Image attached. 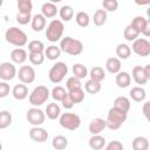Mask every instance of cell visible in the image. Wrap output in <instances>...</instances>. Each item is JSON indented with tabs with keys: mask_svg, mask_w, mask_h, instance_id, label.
Segmentation results:
<instances>
[{
	"mask_svg": "<svg viewBox=\"0 0 150 150\" xmlns=\"http://www.w3.org/2000/svg\"><path fill=\"white\" fill-rule=\"evenodd\" d=\"M127 117H128V112L112 107L108 111L107 120H105V127L109 128L110 130H117L127 121Z\"/></svg>",
	"mask_w": 150,
	"mask_h": 150,
	"instance_id": "cell-1",
	"label": "cell"
},
{
	"mask_svg": "<svg viewBox=\"0 0 150 150\" xmlns=\"http://www.w3.org/2000/svg\"><path fill=\"white\" fill-rule=\"evenodd\" d=\"M5 40L11 45H13L18 48H21L27 43L28 39H27V34L21 28L9 27L5 32Z\"/></svg>",
	"mask_w": 150,
	"mask_h": 150,
	"instance_id": "cell-2",
	"label": "cell"
},
{
	"mask_svg": "<svg viewBox=\"0 0 150 150\" xmlns=\"http://www.w3.org/2000/svg\"><path fill=\"white\" fill-rule=\"evenodd\" d=\"M60 50L66 54L76 56L83 52V43L77 39H74L71 36H66L60 41Z\"/></svg>",
	"mask_w": 150,
	"mask_h": 150,
	"instance_id": "cell-3",
	"label": "cell"
},
{
	"mask_svg": "<svg viewBox=\"0 0 150 150\" xmlns=\"http://www.w3.org/2000/svg\"><path fill=\"white\" fill-rule=\"evenodd\" d=\"M63 30H64L63 22L59 19H53L46 28V38L50 42H56L61 40L63 35Z\"/></svg>",
	"mask_w": 150,
	"mask_h": 150,
	"instance_id": "cell-4",
	"label": "cell"
},
{
	"mask_svg": "<svg viewBox=\"0 0 150 150\" xmlns=\"http://www.w3.org/2000/svg\"><path fill=\"white\" fill-rule=\"evenodd\" d=\"M49 95H50V91L46 86H38L29 94L28 100L33 107H40L47 102V100L49 98Z\"/></svg>",
	"mask_w": 150,
	"mask_h": 150,
	"instance_id": "cell-5",
	"label": "cell"
},
{
	"mask_svg": "<svg viewBox=\"0 0 150 150\" xmlns=\"http://www.w3.org/2000/svg\"><path fill=\"white\" fill-rule=\"evenodd\" d=\"M59 123L62 128L68 129V130H76L81 125V118L77 114L74 112H63L59 117Z\"/></svg>",
	"mask_w": 150,
	"mask_h": 150,
	"instance_id": "cell-6",
	"label": "cell"
},
{
	"mask_svg": "<svg viewBox=\"0 0 150 150\" xmlns=\"http://www.w3.org/2000/svg\"><path fill=\"white\" fill-rule=\"evenodd\" d=\"M68 74V67L64 62H56L52 66L48 73L49 81L53 83H60Z\"/></svg>",
	"mask_w": 150,
	"mask_h": 150,
	"instance_id": "cell-7",
	"label": "cell"
},
{
	"mask_svg": "<svg viewBox=\"0 0 150 150\" xmlns=\"http://www.w3.org/2000/svg\"><path fill=\"white\" fill-rule=\"evenodd\" d=\"M26 118H27L28 123H30L33 127H40L45 122L46 115H45V112L40 108L33 107V108H30V109L27 110Z\"/></svg>",
	"mask_w": 150,
	"mask_h": 150,
	"instance_id": "cell-8",
	"label": "cell"
},
{
	"mask_svg": "<svg viewBox=\"0 0 150 150\" xmlns=\"http://www.w3.org/2000/svg\"><path fill=\"white\" fill-rule=\"evenodd\" d=\"M130 49L138 56H148L150 54V42L144 38H138L132 42Z\"/></svg>",
	"mask_w": 150,
	"mask_h": 150,
	"instance_id": "cell-9",
	"label": "cell"
},
{
	"mask_svg": "<svg viewBox=\"0 0 150 150\" xmlns=\"http://www.w3.org/2000/svg\"><path fill=\"white\" fill-rule=\"evenodd\" d=\"M16 76L19 77L21 83L29 84V83L34 82L36 74L32 66H21L19 68V71H16Z\"/></svg>",
	"mask_w": 150,
	"mask_h": 150,
	"instance_id": "cell-10",
	"label": "cell"
},
{
	"mask_svg": "<svg viewBox=\"0 0 150 150\" xmlns=\"http://www.w3.org/2000/svg\"><path fill=\"white\" fill-rule=\"evenodd\" d=\"M139 34H143L144 36H149L150 35V22L148 19L143 18V16H135L130 23Z\"/></svg>",
	"mask_w": 150,
	"mask_h": 150,
	"instance_id": "cell-11",
	"label": "cell"
},
{
	"mask_svg": "<svg viewBox=\"0 0 150 150\" xmlns=\"http://www.w3.org/2000/svg\"><path fill=\"white\" fill-rule=\"evenodd\" d=\"M16 75V68L14 63L12 62H2L0 63V79L4 80L5 82L11 81L15 77Z\"/></svg>",
	"mask_w": 150,
	"mask_h": 150,
	"instance_id": "cell-12",
	"label": "cell"
},
{
	"mask_svg": "<svg viewBox=\"0 0 150 150\" xmlns=\"http://www.w3.org/2000/svg\"><path fill=\"white\" fill-rule=\"evenodd\" d=\"M48 131L41 127H33L29 130V137L32 141L38 143H43L48 139Z\"/></svg>",
	"mask_w": 150,
	"mask_h": 150,
	"instance_id": "cell-13",
	"label": "cell"
},
{
	"mask_svg": "<svg viewBox=\"0 0 150 150\" xmlns=\"http://www.w3.org/2000/svg\"><path fill=\"white\" fill-rule=\"evenodd\" d=\"M89 132L91 135H100L107 127H105V120L101 117H95L89 123Z\"/></svg>",
	"mask_w": 150,
	"mask_h": 150,
	"instance_id": "cell-14",
	"label": "cell"
},
{
	"mask_svg": "<svg viewBox=\"0 0 150 150\" xmlns=\"http://www.w3.org/2000/svg\"><path fill=\"white\" fill-rule=\"evenodd\" d=\"M12 95L15 100L18 101H22L25 100L27 96H28V88L26 84L23 83H19V84H15L12 89Z\"/></svg>",
	"mask_w": 150,
	"mask_h": 150,
	"instance_id": "cell-15",
	"label": "cell"
},
{
	"mask_svg": "<svg viewBox=\"0 0 150 150\" xmlns=\"http://www.w3.org/2000/svg\"><path fill=\"white\" fill-rule=\"evenodd\" d=\"M27 52L23 48H15L11 52V60L13 61V63L21 64L27 60Z\"/></svg>",
	"mask_w": 150,
	"mask_h": 150,
	"instance_id": "cell-16",
	"label": "cell"
},
{
	"mask_svg": "<svg viewBox=\"0 0 150 150\" xmlns=\"http://www.w3.org/2000/svg\"><path fill=\"white\" fill-rule=\"evenodd\" d=\"M131 75H132L134 81H135L137 84H145V83L149 81V79H148V77L145 76V74H144L143 67H141V66H136V67H134V68H132V73H131Z\"/></svg>",
	"mask_w": 150,
	"mask_h": 150,
	"instance_id": "cell-17",
	"label": "cell"
},
{
	"mask_svg": "<svg viewBox=\"0 0 150 150\" xmlns=\"http://www.w3.org/2000/svg\"><path fill=\"white\" fill-rule=\"evenodd\" d=\"M41 14L47 19H52V18H54L56 14H57V7H56V5L54 4V2H50V1H48V2H45L43 5H42V7H41Z\"/></svg>",
	"mask_w": 150,
	"mask_h": 150,
	"instance_id": "cell-18",
	"label": "cell"
},
{
	"mask_svg": "<svg viewBox=\"0 0 150 150\" xmlns=\"http://www.w3.org/2000/svg\"><path fill=\"white\" fill-rule=\"evenodd\" d=\"M30 26L34 32H41L46 27V18L42 14H35L30 20Z\"/></svg>",
	"mask_w": 150,
	"mask_h": 150,
	"instance_id": "cell-19",
	"label": "cell"
},
{
	"mask_svg": "<svg viewBox=\"0 0 150 150\" xmlns=\"http://www.w3.org/2000/svg\"><path fill=\"white\" fill-rule=\"evenodd\" d=\"M115 81H116V84L118 88H127V87H129V84L131 82V76L127 71H120L116 74Z\"/></svg>",
	"mask_w": 150,
	"mask_h": 150,
	"instance_id": "cell-20",
	"label": "cell"
},
{
	"mask_svg": "<svg viewBox=\"0 0 150 150\" xmlns=\"http://www.w3.org/2000/svg\"><path fill=\"white\" fill-rule=\"evenodd\" d=\"M121 60L117 57H109L105 61V68L110 74H117L121 71Z\"/></svg>",
	"mask_w": 150,
	"mask_h": 150,
	"instance_id": "cell-21",
	"label": "cell"
},
{
	"mask_svg": "<svg viewBox=\"0 0 150 150\" xmlns=\"http://www.w3.org/2000/svg\"><path fill=\"white\" fill-rule=\"evenodd\" d=\"M130 97L132 101L135 102H142L145 100V96H146V93H145V89L139 87V86H136V87H132L131 90H130Z\"/></svg>",
	"mask_w": 150,
	"mask_h": 150,
	"instance_id": "cell-22",
	"label": "cell"
},
{
	"mask_svg": "<svg viewBox=\"0 0 150 150\" xmlns=\"http://www.w3.org/2000/svg\"><path fill=\"white\" fill-rule=\"evenodd\" d=\"M89 146L93 150H101L105 146V138L101 135H93L89 138Z\"/></svg>",
	"mask_w": 150,
	"mask_h": 150,
	"instance_id": "cell-23",
	"label": "cell"
},
{
	"mask_svg": "<svg viewBox=\"0 0 150 150\" xmlns=\"http://www.w3.org/2000/svg\"><path fill=\"white\" fill-rule=\"evenodd\" d=\"M130 100L127 96H118L114 101V108H117L122 111L128 112L130 110Z\"/></svg>",
	"mask_w": 150,
	"mask_h": 150,
	"instance_id": "cell-24",
	"label": "cell"
},
{
	"mask_svg": "<svg viewBox=\"0 0 150 150\" xmlns=\"http://www.w3.org/2000/svg\"><path fill=\"white\" fill-rule=\"evenodd\" d=\"M45 115L49 118V120H56L60 117L61 115V109L59 107L57 103H49L47 107H46V112Z\"/></svg>",
	"mask_w": 150,
	"mask_h": 150,
	"instance_id": "cell-25",
	"label": "cell"
},
{
	"mask_svg": "<svg viewBox=\"0 0 150 150\" xmlns=\"http://www.w3.org/2000/svg\"><path fill=\"white\" fill-rule=\"evenodd\" d=\"M131 146H132V150H148L149 149V141L144 136H137L132 139Z\"/></svg>",
	"mask_w": 150,
	"mask_h": 150,
	"instance_id": "cell-26",
	"label": "cell"
},
{
	"mask_svg": "<svg viewBox=\"0 0 150 150\" xmlns=\"http://www.w3.org/2000/svg\"><path fill=\"white\" fill-rule=\"evenodd\" d=\"M43 54H45V57H47L50 61H54V60L60 57L61 50H60V47H57L55 45H52V46H48L47 48H45Z\"/></svg>",
	"mask_w": 150,
	"mask_h": 150,
	"instance_id": "cell-27",
	"label": "cell"
},
{
	"mask_svg": "<svg viewBox=\"0 0 150 150\" xmlns=\"http://www.w3.org/2000/svg\"><path fill=\"white\" fill-rule=\"evenodd\" d=\"M116 55L118 60H127L131 55V49L127 43H120L116 47Z\"/></svg>",
	"mask_w": 150,
	"mask_h": 150,
	"instance_id": "cell-28",
	"label": "cell"
},
{
	"mask_svg": "<svg viewBox=\"0 0 150 150\" xmlns=\"http://www.w3.org/2000/svg\"><path fill=\"white\" fill-rule=\"evenodd\" d=\"M71 71H73V76L81 80V79H84L87 75H88V69L84 64L82 63H75L71 68Z\"/></svg>",
	"mask_w": 150,
	"mask_h": 150,
	"instance_id": "cell-29",
	"label": "cell"
},
{
	"mask_svg": "<svg viewBox=\"0 0 150 150\" xmlns=\"http://www.w3.org/2000/svg\"><path fill=\"white\" fill-rule=\"evenodd\" d=\"M59 14H60V18H61L62 21L68 22V21H70V20L73 19V16H74V9H73V7L69 6V5H63V6L60 8Z\"/></svg>",
	"mask_w": 150,
	"mask_h": 150,
	"instance_id": "cell-30",
	"label": "cell"
},
{
	"mask_svg": "<svg viewBox=\"0 0 150 150\" xmlns=\"http://www.w3.org/2000/svg\"><path fill=\"white\" fill-rule=\"evenodd\" d=\"M90 80H94V81H97V82H101L105 79V71L103 70L102 67H98V66H95L90 69Z\"/></svg>",
	"mask_w": 150,
	"mask_h": 150,
	"instance_id": "cell-31",
	"label": "cell"
},
{
	"mask_svg": "<svg viewBox=\"0 0 150 150\" xmlns=\"http://www.w3.org/2000/svg\"><path fill=\"white\" fill-rule=\"evenodd\" d=\"M52 146L55 150H64L68 146V139L62 136V135H57L53 138L52 141Z\"/></svg>",
	"mask_w": 150,
	"mask_h": 150,
	"instance_id": "cell-32",
	"label": "cell"
},
{
	"mask_svg": "<svg viewBox=\"0 0 150 150\" xmlns=\"http://www.w3.org/2000/svg\"><path fill=\"white\" fill-rule=\"evenodd\" d=\"M93 21L95 26H103L107 21V12L104 9H96L93 16Z\"/></svg>",
	"mask_w": 150,
	"mask_h": 150,
	"instance_id": "cell-33",
	"label": "cell"
},
{
	"mask_svg": "<svg viewBox=\"0 0 150 150\" xmlns=\"http://www.w3.org/2000/svg\"><path fill=\"white\" fill-rule=\"evenodd\" d=\"M138 35L139 33L131 26V25H128L125 28H124V32H123V36L127 41H135L136 39H138Z\"/></svg>",
	"mask_w": 150,
	"mask_h": 150,
	"instance_id": "cell-34",
	"label": "cell"
},
{
	"mask_svg": "<svg viewBox=\"0 0 150 150\" xmlns=\"http://www.w3.org/2000/svg\"><path fill=\"white\" fill-rule=\"evenodd\" d=\"M84 89L88 94H97L101 90V82L94 81V80H88L84 84Z\"/></svg>",
	"mask_w": 150,
	"mask_h": 150,
	"instance_id": "cell-35",
	"label": "cell"
},
{
	"mask_svg": "<svg viewBox=\"0 0 150 150\" xmlns=\"http://www.w3.org/2000/svg\"><path fill=\"white\" fill-rule=\"evenodd\" d=\"M12 124V114L7 110L0 111V129H6Z\"/></svg>",
	"mask_w": 150,
	"mask_h": 150,
	"instance_id": "cell-36",
	"label": "cell"
},
{
	"mask_svg": "<svg viewBox=\"0 0 150 150\" xmlns=\"http://www.w3.org/2000/svg\"><path fill=\"white\" fill-rule=\"evenodd\" d=\"M75 21H76V23L80 26V27H87L88 25H89V22H90V18H89V15H88V13H86V12H79V13H76V15H75Z\"/></svg>",
	"mask_w": 150,
	"mask_h": 150,
	"instance_id": "cell-37",
	"label": "cell"
},
{
	"mask_svg": "<svg viewBox=\"0 0 150 150\" xmlns=\"http://www.w3.org/2000/svg\"><path fill=\"white\" fill-rule=\"evenodd\" d=\"M16 5H18L19 13L30 14L32 8H33V2H32L30 0H19Z\"/></svg>",
	"mask_w": 150,
	"mask_h": 150,
	"instance_id": "cell-38",
	"label": "cell"
},
{
	"mask_svg": "<svg viewBox=\"0 0 150 150\" xmlns=\"http://www.w3.org/2000/svg\"><path fill=\"white\" fill-rule=\"evenodd\" d=\"M28 50H29V53H43L45 45L40 40H32L28 43Z\"/></svg>",
	"mask_w": 150,
	"mask_h": 150,
	"instance_id": "cell-39",
	"label": "cell"
},
{
	"mask_svg": "<svg viewBox=\"0 0 150 150\" xmlns=\"http://www.w3.org/2000/svg\"><path fill=\"white\" fill-rule=\"evenodd\" d=\"M68 95H69V97L71 98V101L74 102V104L81 103V102L84 100V91L82 90V88H79V89L68 91Z\"/></svg>",
	"mask_w": 150,
	"mask_h": 150,
	"instance_id": "cell-40",
	"label": "cell"
},
{
	"mask_svg": "<svg viewBox=\"0 0 150 150\" xmlns=\"http://www.w3.org/2000/svg\"><path fill=\"white\" fill-rule=\"evenodd\" d=\"M52 97L55 100V101H60L61 102V100L66 96V94H67V91H66V89L63 88V87H61V86H56V87H54L53 89H52Z\"/></svg>",
	"mask_w": 150,
	"mask_h": 150,
	"instance_id": "cell-41",
	"label": "cell"
},
{
	"mask_svg": "<svg viewBox=\"0 0 150 150\" xmlns=\"http://www.w3.org/2000/svg\"><path fill=\"white\" fill-rule=\"evenodd\" d=\"M28 59L32 64L34 66H40L45 61V54L43 53H29Z\"/></svg>",
	"mask_w": 150,
	"mask_h": 150,
	"instance_id": "cell-42",
	"label": "cell"
},
{
	"mask_svg": "<svg viewBox=\"0 0 150 150\" xmlns=\"http://www.w3.org/2000/svg\"><path fill=\"white\" fill-rule=\"evenodd\" d=\"M81 86H82V84H81V81H80L79 79L74 77V76H70V77L67 80V82H66V88H67L68 91L79 89V88H81Z\"/></svg>",
	"mask_w": 150,
	"mask_h": 150,
	"instance_id": "cell-43",
	"label": "cell"
},
{
	"mask_svg": "<svg viewBox=\"0 0 150 150\" xmlns=\"http://www.w3.org/2000/svg\"><path fill=\"white\" fill-rule=\"evenodd\" d=\"M102 5L105 12H115L118 7V1L117 0H104Z\"/></svg>",
	"mask_w": 150,
	"mask_h": 150,
	"instance_id": "cell-44",
	"label": "cell"
},
{
	"mask_svg": "<svg viewBox=\"0 0 150 150\" xmlns=\"http://www.w3.org/2000/svg\"><path fill=\"white\" fill-rule=\"evenodd\" d=\"M32 20V15L30 14H25V13H19L16 14V21L20 25H27L29 21Z\"/></svg>",
	"mask_w": 150,
	"mask_h": 150,
	"instance_id": "cell-45",
	"label": "cell"
},
{
	"mask_svg": "<svg viewBox=\"0 0 150 150\" xmlns=\"http://www.w3.org/2000/svg\"><path fill=\"white\" fill-rule=\"evenodd\" d=\"M9 91H11L9 84L7 82H5V81H1L0 82V98H4L6 96H8Z\"/></svg>",
	"mask_w": 150,
	"mask_h": 150,
	"instance_id": "cell-46",
	"label": "cell"
},
{
	"mask_svg": "<svg viewBox=\"0 0 150 150\" xmlns=\"http://www.w3.org/2000/svg\"><path fill=\"white\" fill-rule=\"evenodd\" d=\"M104 150H123V144L120 141H111L105 145Z\"/></svg>",
	"mask_w": 150,
	"mask_h": 150,
	"instance_id": "cell-47",
	"label": "cell"
},
{
	"mask_svg": "<svg viewBox=\"0 0 150 150\" xmlns=\"http://www.w3.org/2000/svg\"><path fill=\"white\" fill-rule=\"evenodd\" d=\"M61 103H62L63 108H66V109H71V108L74 107V102H73V101H71V98L69 97L68 93H67V94H66V96L61 100Z\"/></svg>",
	"mask_w": 150,
	"mask_h": 150,
	"instance_id": "cell-48",
	"label": "cell"
},
{
	"mask_svg": "<svg viewBox=\"0 0 150 150\" xmlns=\"http://www.w3.org/2000/svg\"><path fill=\"white\" fill-rule=\"evenodd\" d=\"M149 108H150V102H145L144 103V105H143V114H144V116H145V118L146 120H149L150 117H149Z\"/></svg>",
	"mask_w": 150,
	"mask_h": 150,
	"instance_id": "cell-49",
	"label": "cell"
},
{
	"mask_svg": "<svg viewBox=\"0 0 150 150\" xmlns=\"http://www.w3.org/2000/svg\"><path fill=\"white\" fill-rule=\"evenodd\" d=\"M143 70H144V74L145 76L150 80V64H146L145 67H143Z\"/></svg>",
	"mask_w": 150,
	"mask_h": 150,
	"instance_id": "cell-50",
	"label": "cell"
},
{
	"mask_svg": "<svg viewBox=\"0 0 150 150\" xmlns=\"http://www.w3.org/2000/svg\"><path fill=\"white\" fill-rule=\"evenodd\" d=\"M2 6V0H0V7Z\"/></svg>",
	"mask_w": 150,
	"mask_h": 150,
	"instance_id": "cell-51",
	"label": "cell"
},
{
	"mask_svg": "<svg viewBox=\"0 0 150 150\" xmlns=\"http://www.w3.org/2000/svg\"><path fill=\"white\" fill-rule=\"evenodd\" d=\"M0 150H2V144L0 143Z\"/></svg>",
	"mask_w": 150,
	"mask_h": 150,
	"instance_id": "cell-52",
	"label": "cell"
}]
</instances>
